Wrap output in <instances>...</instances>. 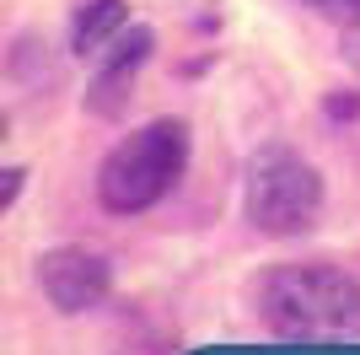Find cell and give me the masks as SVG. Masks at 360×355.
<instances>
[{"instance_id":"6da1fadb","label":"cell","mask_w":360,"mask_h":355,"mask_svg":"<svg viewBox=\"0 0 360 355\" xmlns=\"http://www.w3.org/2000/svg\"><path fill=\"white\" fill-rule=\"evenodd\" d=\"M269 334L290 344H345L360 334V280L339 264H280L253 291Z\"/></svg>"},{"instance_id":"7a4b0ae2","label":"cell","mask_w":360,"mask_h":355,"mask_svg":"<svg viewBox=\"0 0 360 355\" xmlns=\"http://www.w3.org/2000/svg\"><path fill=\"white\" fill-rule=\"evenodd\" d=\"M183 167H188V130L178 118H156L146 130L124 135L119 146L97 167V199L108 216H140V210L162 205L178 189Z\"/></svg>"},{"instance_id":"3957f363","label":"cell","mask_w":360,"mask_h":355,"mask_svg":"<svg viewBox=\"0 0 360 355\" xmlns=\"http://www.w3.org/2000/svg\"><path fill=\"white\" fill-rule=\"evenodd\" d=\"M242 205H248V221L264 237H301L323 210V178L290 146H264L248 162Z\"/></svg>"},{"instance_id":"277c9868","label":"cell","mask_w":360,"mask_h":355,"mask_svg":"<svg viewBox=\"0 0 360 355\" xmlns=\"http://www.w3.org/2000/svg\"><path fill=\"white\" fill-rule=\"evenodd\" d=\"M38 285L54 301V312L75 318V312L103 307L108 291H113V264L91 248H54L38 259Z\"/></svg>"},{"instance_id":"5b68a950","label":"cell","mask_w":360,"mask_h":355,"mask_svg":"<svg viewBox=\"0 0 360 355\" xmlns=\"http://www.w3.org/2000/svg\"><path fill=\"white\" fill-rule=\"evenodd\" d=\"M150 44H156L150 27H129V32H119V38L108 44V59L97 65V81L86 87V108L97 118H113L124 108V92L135 81V70L150 59Z\"/></svg>"},{"instance_id":"8992f818","label":"cell","mask_w":360,"mask_h":355,"mask_svg":"<svg viewBox=\"0 0 360 355\" xmlns=\"http://www.w3.org/2000/svg\"><path fill=\"white\" fill-rule=\"evenodd\" d=\"M124 27H129V6L124 0H81L70 16V49L75 54H103Z\"/></svg>"},{"instance_id":"52a82bcc","label":"cell","mask_w":360,"mask_h":355,"mask_svg":"<svg viewBox=\"0 0 360 355\" xmlns=\"http://www.w3.org/2000/svg\"><path fill=\"white\" fill-rule=\"evenodd\" d=\"M301 6L333 27H360V0H301Z\"/></svg>"}]
</instances>
